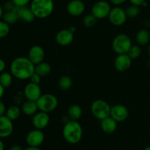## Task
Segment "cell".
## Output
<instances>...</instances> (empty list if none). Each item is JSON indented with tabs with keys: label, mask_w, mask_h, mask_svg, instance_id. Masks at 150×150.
<instances>
[{
	"label": "cell",
	"mask_w": 150,
	"mask_h": 150,
	"mask_svg": "<svg viewBox=\"0 0 150 150\" xmlns=\"http://www.w3.org/2000/svg\"><path fill=\"white\" fill-rule=\"evenodd\" d=\"M10 69L15 78L25 80L29 79L35 72V65L28 57H18L12 61Z\"/></svg>",
	"instance_id": "1"
},
{
	"label": "cell",
	"mask_w": 150,
	"mask_h": 150,
	"mask_svg": "<svg viewBox=\"0 0 150 150\" xmlns=\"http://www.w3.org/2000/svg\"><path fill=\"white\" fill-rule=\"evenodd\" d=\"M62 135L64 140L70 144L79 143L83 136L82 126L77 121H68L64 125Z\"/></svg>",
	"instance_id": "2"
},
{
	"label": "cell",
	"mask_w": 150,
	"mask_h": 150,
	"mask_svg": "<svg viewBox=\"0 0 150 150\" xmlns=\"http://www.w3.org/2000/svg\"><path fill=\"white\" fill-rule=\"evenodd\" d=\"M38 19H45L52 14L54 9L53 0H32L29 7Z\"/></svg>",
	"instance_id": "3"
},
{
	"label": "cell",
	"mask_w": 150,
	"mask_h": 150,
	"mask_svg": "<svg viewBox=\"0 0 150 150\" xmlns=\"http://www.w3.org/2000/svg\"><path fill=\"white\" fill-rule=\"evenodd\" d=\"M132 45L130 37L124 33H120L115 36L112 42L113 50L117 54H127Z\"/></svg>",
	"instance_id": "4"
},
{
	"label": "cell",
	"mask_w": 150,
	"mask_h": 150,
	"mask_svg": "<svg viewBox=\"0 0 150 150\" xmlns=\"http://www.w3.org/2000/svg\"><path fill=\"white\" fill-rule=\"evenodd\" d=\"M90 110L92 115L100 121L111 116V106L103 99L95 100L91 104Z\"/></svg>",
	"instance_id": "5"
},
{
	"label": "cell",
	"mask_w": 150,
	"mask_h": 150,
	"mask_svg": "<svg viewBox=\"0 0 150 150\" xmlns=\"http://www.w3.org/2000/svg\"><path fill=\"white\" fill-rule=\"evenodd\" d=\"M58 103L57 97L51 94H42L37 101L39 110L47 113L55 110L58 107Z\"/></svg>",
	"instance_id": "6"
},
{
	"label": "cell",
	"mask_w": 150,
	"mask_h": 150,
	"mask_svg": "<svg viewBox=\"0 0 150 150\" xmlns=\"http://www.w3.org/2000/svg\"><path fill=\"white\" fill-rule=\"evenodd\" d=\"M111 10V5L108 1L105 0H100L92 6V14L97 19H103L108 17Z\"/></svg>",
	"instance_id": "7"
},
{
	"label": "cell",
	"mask_w": 150,
	"mask_h": 150,
	"mask_svg": "<svg viewBox=\"0 0 150 150\" xmlns=\"http://www.w3.org/2000/svg\"><path fill=\"white\" fill-rule=\"evenodd\" d=\"M108 18L111 24L116 26H120L124 24L127 19L125 10L119 6L111 8Z\"/></svg>",
	"instance_id": "8"
},
{
	"label": "cell",
	"mask_w": 150,
	"mask_h": 150,
	"mask_svg": "<svg viewBox=\"0 0 150 150\" xmlns=\"http://www.w3.org/2000/svg\"><path fill=\"white\" fill-rule=\"evenodd\" d=\"M45 140V134L42 130L35 129L30 131L26 135V142L29 146L39 147L42 144Z\"/></svg>",
	"instance_id": "9"
},
{
	"label": "cell",
	"mask_w": 150,
	"mask_h": 150,
	"mask_svg": "<svg viewBox=\"0 0 150 150\" xmlns=\"http://www.w3.org/2000/svg\"><path fill=\"white\" fill-rule=\"evenodd\" d=\"M24 96L26 100H31V101H37L38 99L42 95V91L40 87L38 84L29 82L26 84L23 90Z\"/></svg>",
	"instance_id": "10"
},
{
	"label": "cell",
	"mask_w": 150,
	"mask_h": 150,
	"mask_svg": "<svg viewBox=\"0 0 150 150\" xmlns=\"http://www.w3.org/2000/svg\"><path fill=\"white\" fill-rule=\"evenodd\" d=\"M74 33L69 29H63L59 31L55 36V41L61 46H67L73 43Z\"/></svg>",
	"instance_id": "11"
},
{
	"label": "cell",
	"mask_w": 150,
	"mask_h": 150,
	"mask_svg": "<svg viewBox=\"0 0 150 150\" xmlns=\"http://www.w3.org/2000/svg\"><path fill=\"white\" fill-rule=\"evenodd\" d=\"M129 110L123 104H116L111 107V117L117 122H122L128 118Z\"/></svg>",
	"instance_id": "12"
},
{
	"label": "cell",
	"mask_w": 150,
	"mask_h": 150,
	"mask_svg": "<svg viewBox=\"0 0 150 150\" xmlns=\"http://www.w3.org/2000/svg\"><path fill=\"white\" fill-rule=\"evenodd\" d=\"M32 125L35 129H44L48 126L50 122V117L48 113L40 111L35 114L32 117Z\"/></svg>",
	"instance_id": "13"
},
{
	"label": "cell",
	"mask_w": 150,
	"mask_h": 150,
	"mask_svg": "<svg viewBox=\"0 0 150 150\" xmlns=\"http://www.w3.org/2000/svg\"><path fill=\"white\" fill-rule=\"evenodd\" d=\"M45 57V51L39 45H35L30 48L28 52V58L34 65H38L43 62Z\"/></svg>",
	"instance_id": "14"
},
{
	"label": "cell",
	"mask_w": 150,
	"mask_h": 150,
	"mask_svg": "<svg viewBox=\"0 0 150 150\" xmlns=\"http://www.w3.org/2000/svg\"><path fill=\"white\" fill-rule=\"evenodd\" d=\"M132 59L127 54H118L114 60V68L120 72H125L128 70L131 66Z\"/></svg>",
	"instance_id": "15"
},
{
	"label": "cell",
	"mask_w": 150,
	"mask_h": 150,
	"mask_svg": "<svg viewBox=\"0 0 150 150\" xmlns=\"http://www.w3.org/2000/svg\"><path fill=\"white\" fill-rule=\"evenodd\" d=\"M13 132V121L8 119L5 115L0 116V138H8L12 135Z\"/></svg>",
	"instance_id": "16"
},
{
	"label": "cell",
	"mask_w": 150,
	"mask_h": 150,
	"mask_svg": "<svg viewBox=\"0 0 150 150\" xmlns=\"http://www.w3.org/2000/svg\"><path fill=\"white\" fill-rule=\"evenodd\" d=\"M18 16L19 19H21L26 23H32L35 19V16L32 11L30 7H16L15 6L13 10Z\"/></svg>",
	"instance_id": "17"
},
{
	"label": "cell",
	"mask_w": 150,
	"mask_h": 150,
	"mask_svg": "<svg viewBox=\"0 0 150 150\" xmlns=\"http://www.w3.org/2000/svg\"><path fill=\"white\" fill-rule=\"evenodd\" d=\"M85 4L81 0H71L67 5V13L72 16H79L83 13Z\"/></svg>",
	"instance_id": "18"
},
{
	"label": "cell",
	"mask_w": 150,
	"mask_h": 150,
	"mask_svg": "<svg viewBox=\"0 0 150 150\" xmlns=\"http://www.w3.org/2000/svg\"><path fill=\"white\" fill-rule=\"evenodd\" d=\"M100 126L102 130L106 134H112L117 130V122L111 116L101 120Z\"/></svg>",
	"instance_id": "19"
},
{
	"label": "cell",
	"mask_w": 150,
	"mask_h": 150,
	"mask_svg": "<svg viewBox=\"0 0 150 150\" xmlns=\"http://www.w3.org/2000/svg\"><path fill=\"white\" fill-rule=\"evenodd\" d=\"M38 109L37 101H31V100H26L21 107V111L23 114L26 116H34L38 113Z\"/></svg>",
	"instance_id": "20"
},
{
	"label": "cell",
	"mask_w": 150,
	"mask_h": 150,
	"mask_svg": "<svg viewBox=\"0 0 150 150\" xmlns=\"http://www.w3.org/2000/svg\"><path fill=\"white\" fill-rule=\"evenodd\" d=\"M83 110L79 104H72L67 110L68 118L72 121H78L82 116Z\"/></svg>",
	"instance_id": "21"
},
{
	"label": "cell",
	"mask_w": 150,
	"mask_h": 150,
	"mask_svg": "<svg viewBox=\"0 0 150 150\" xmlns=\"http://www.w3.org/2000/svg\"><path fill=\"white\" fill-rule=\"evenodd\" d=\"M51 66L46 62H42L35 66V73L39 74L41 77L46 76L51 73Z\"/></svg>",
	"instance_id": "22"
},
{
	"label": "cell",
	"mask_w": 150,
	"mask_h": 150,
	"mask_svg": "<svg viewBox=\"0 0 150 150\" xmlns=\"http://www.w3.org/2000/svg\"><path fill=\"white\" fill-rule=\"evenodd\" d=\"M136 41L139 45H146L150 41V32L146 29H142L136 34Z\"/></svg>",
	"instance_id": "23"
},
{
	"label": "cell",
	"mask_w": 150,
	"mask_h": 150,
	"mask_svg": "<svg viewBox=\"0 0 150 150\" xmlns=\"http://www.w3.org/2000/svg\"><path fill=\"white\" fill-rule=\"evenodd\" d=\"M21 112V109L19 108L18 106L13 105L7 109L5 116L11 121H14L20 117Z\"/></svg>",
	"instance_id": "24"
},
{
	"label": "cell",
	"mask_w": 150,
	"mask_h": 150,
	"mask_svg": "<svg viewBox=\"0 0 150 150\" xmlns=\"http://www.w3.org/2000/svg\"><path fill=\"white\" fill-rule=\"evenodd\" d=\"M59 87L62 91H67L70 89L73 85V81H72L71 77H70L67 75H64L61 76L60 79H59L58 82Z\"/></svg>",
	"instance_id": "25"
},
{
	"label": "cell",
	"mask_w": 150,
	"mask_h": 150,
	"mask_svg": "<svg viewBox=\"0 0 150 150\" xmlns=\"http://www.w3.org/2000/svg\"><path fill=\"white\" fill-rule=\"evenodd\" d=\"M13 76L10 72H2L0 74V84L4 88H9L13 82Z\"/></svg>",
	"instance_id": "26"
},
{
	"label": "cell",
	"mask_w": 150,
	"mask_h": 150,
	"mask_svg": "<svg viewBox=\"0 0 150 150\" xmlns=\"http://www.w3.org/2000/svg\"><path fill=\"white\" fill-rule=\"evenodd\" d=\"M2 19L4 22H6L9 25H10L16 24L19 19V18L18 16V15L14 11L12 10V11H7L4 13Z\"/></svg>",
	"instance_id": "27"
},
{
	"label": "cell",
	"mask_w": 150,
	"mask_h": 150,
	"mask_svg": "<svg viewBox=\"0 0 150 150\" xmlns=\"http://www.w3.org/2000/svg\"><path fill=\"white\" fill-rule=\"evenodd\" d=\"M140 7L133 5V4H131L130 6L127 7V9L125 10L127 17L130 18V19H133V18L137 17L139 15V13H140Z\"/></svg>",
	"instance_id": "28"
},
{
	"label": "cell",
	"mask_w": 150,
	"mask_h": 150,
	"mask_svg": "<svg viewBox=\"0 0 150 150\" xmlns=\"http://www.w3.org/2000/svg\"><path fill=\"white\" fill-rule=\"evenodd\" d=\"M141 54H142V49L139 45H132L127 52V54L132 60L137 59L141 55Z\"/></svg>",
	"instance_id": "29"
},
{
	"label": "cell",
	"mask_w": 150,
	"mask_h": 150,
	"mask_svg": "<svg viewBox=\"0 0 150 150\" xmlns=\"http://www.w3.org/2000/svg\"><path fill=\"white\" fill-rule=\"evenodd\" d=\"M97 20L98 19L91 13V14H88L84 16L83 19V24L86 28H92L96 24Z\"/></svg>",
	"instance_id": "30"
},
{
	"label": "cell",
	"mask_w": 150,
	"mask_h": 150,
	"mask_svg": "<svg viewBox=\"0 0 150 150\" xmlns=\"http://www.w3.org/2000/svg\"><path fill=\"white\" fill-rule=\"evenodd\" d=\"M10 25L0 20V38H5L10 32Z\"/></svg>",
	"instance_id": "31"
},
{
	"label": "cell",
	"mask_w": 150,
	"mask_h": 150,
	"mask_svg": "<svg viewBox=\"0 0 150 150\" xmlns=\"http://www.w3.org/2000/svg\"><path fill=\"white\" fill-rule=\"evenodd\" d=\"M11 1L16 7H26L29 3H31V0H11Z\"/></svg>",
	"instance_id": "32"
},
{
	"label": "cell",
	"mask_w": 150,
	"mask_h": 150,
	"mask_svg": "<svg viewBox=\"0 0 150 150\" xmlns=\"http://www.w3.org/2000/svg\"><path fill=\"white\" fill-rule=\"evenodd\" d=\"M3 8H4V10H5V12L7 11H12V10L14 9L15 5L13 3V1L10 0V1H7L6 2H4V4H3Z\"/></svg>",
	"instance_id": "33"
},
{
	"label": "cell",
	"mask_w": 150,
	"mask_h": 150,
	"mask_svg": "<svg viewBox=\"0 0 150 150\" xmlns=\"http://www.w3.org/2000/svg\"><path fill=\"white\" fill-rule=\"evenodd\" d=\"M30 79V82H32V83H35V84H38L39 85L40 82H41V76H40L39 74H38L37 73H34L31 76V77L29 78Z\"/></svg>",
	"instance_id": "34"
},
{
	"label": "cell",
	"mask_w": 150,
	"mask_h": 150,
	"mask_svg": "<svg viewBox=\"0 0 150 150\" xmlns=\"http://www.w3.org/2000/svg\"><path fill=\"white\" fill-rule=\"evenodd\" d=\"M6 110H7V108H6L5 104L0 100V116L5 115Z\"/></svg>",
	"instance_id": "35"
},
{
	"label": "cell",
	"mask_w": 150,
	"mask_h": 150,
	"mask_svg": "<svg viewBox=\"0 0 150 150\" xmlns=\"http://www.w3.org/2000/svg\"><path fill=\"white\" fill-rule=\"evenodd\" d=\"M129 1H130V3H131L132 4H133V5H136L140 7V6H142V4L146 1V0H129Z\"/></svg>",
	"instance_id": "36"
},
{
	"label": "cell",
	"mask_w": 150,
	"mask_h": 150,
	"mask_svg": "<svg viewBox=\"0 0 150 150\" xmlns=\"http://www.w3.org/2000/svg\"><path fill=\"white\" fill-rule=\"evenodd\" d=\"M126 1H127V0H109V1L111 4H114V5L116 6L121 5V4H124Z\"/></svg>",
	"instance_id": "37"
},
{
	"label": "cell",
	"mask_w": 150,
	"mask_h": 150,
	"mask_svg": "<svg viewBox=\"0 0 150 150\" xmlns=\"http://www.w3.org/2000/svg\"><path fill=\"white\" fill-rule=\"evenodd\" d=\"M6 69V63L4 60L0 58V74L4 71Z\"/></svg>",
	"instance_id": "38"
},
{
	"label": "cell",
	"mask_w": 150,
	"mask_h": 150,
	"mask_svg": "<svg viewBox=\"0 0 150 150\" xmlns=\"http://www.w3.org/2000/svg\"><path fill=\"white\" fill-rule=\"evenodd\" d=\"M10 150H24L20 145H17V144H15L13 145L10 148Z\"/></svg>",
	"instance_id": "39"
},
{
	"label": "cell",
	"mask_w": 150,
	"mask_h": 150,
	"mask_svg": "<svg viewBox=\"0 0 150 150\" xmlns=\"http://www.w3.org/2000/svg\"><path fill=\"white\" fill-rule=\"evenodd\" d=\"M4 90H5V88H4V87H3L2 85L0 84V99H1L3 96H4Z\"/></svg>",
	"instance_id": "40"
},
{
	"label": "cell",
	"mask_w": 150,
	"mask_h": 150,
	"mask_svg": "<svg viewBox=\"0 0 150 150\" xmlns=\"http://www.w3.org/2000/svg\"><path fill=\"white\" fill-rule=\"evenodd\" d=\"M24 150H41L39 147H35V146H28L27 148L24 149Z\"/></svg>",
	"instance_id": "41"
},
{
	"label": "cell",
	"mask_w": 150,
	"mask_h": 150,
	"mask_svg": "<svg viewBox=\"0 0 150 150\" xmlns=\"http://www.w3.org/2000/svg\"><path fill=\"white\" fill-rule=\"evenodd\" d=\"M3 15H4V8H3L2 6L0 4V19L2 18Z\"/></svg>",
	"instance_id": "42"
},
{
	"label": "cell",
	"mask_w": 150,
	"mask_h": 150,
	"mask_svg": "<svg viewBox=\"0 0 150 150\" xmlns=\"http://www.w3.org/2000/svg\"><path fill=\"white\" fill-rule=\"evenodd\" d=\"M4 144L1 139L0 138V150H4Z\"/></svg>",
	"instance_id": "43"
},
{
	"label": "cell",
	"mask_w": 150,
	"mask_h": 150,
	"mask_svg": "<svg viewBox=\"0 0 150 150\" xmlns=\"http://www.w3.org/2000/svg\"><path fill=\"white\" fill-rule=\"evenodd\" d=\"M70 31H71L72 32H73V33H75V32H76V27H75V26H70Z\"/></svg>",
	"instance_id": "44"
},
{
	"label": "cell",
	"mask_w": 150,
	"mask_h": 150,
	"mask_svg": "<svg viewBox=\"0 0 150 150\" xmlns=\"http://www.w3.org/2000/svg\"><path fill=\"white\" fill-rule=\"evenodd\" d=\"M144 150H150V146H148L145 147V148L144 149Z\"/></svg>",
	"instance_id": "45"
},
{
	"label": "cell",
	"mask_w": 150,
	"mask_h": 150,
	"mask_svg": "<svg viewBox=\"0 0 150 150\" xmlns=\"http://www.w3.org/2000/svg\"><path fill=\"white\" fill-rule=\"evenodd\" d=\"M148 54H149V55L150 56V45L149 46V47H148Z\"/></svg>",
	"instance_id": "46"
},
{
	"label": "cell",
	"mask_w": 150,
	"mask_h": 150,
	"mask_svg": "<svg viewBox=\"0 0 150 150\" xmlns=\"http://www.w3.org/2000/svg\"><path fill=\"white\" fill-rule=\"evenodd\" d=\"M147 64H148V66H149V67H150V60H149V61H148V62H147Z\"/></svg>",
	"instance_id": "47"
}]
</instances>
